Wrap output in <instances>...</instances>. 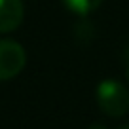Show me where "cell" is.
<instances>
[{
    "mask_svg": "<svg viewBox=\"0 0 129 129\" xmlns=\"http://www.w3.org/2000/svg\"><path fill=\"white\" fill-rule=\"evenodd\" d=\"M23 0H0V32H12L23 23Z\"/></svg>",
    "mask_w": 129,
    "mask_h": 129,
    "instance_id": "3957f363",
    "label": "cell"
},
{
    "mask_svg": "<svg viewBox=\"0 0 129 129\" xmlns=\"http://www.w3.org/2000/svg\"><path fill=\"white\" fill-rule=\"evenodd\" d=\"M63 4L67 6V10H70L72 13L87 15V13L95 12V10L103 4V0H63Z\"/></svg>",
    "mask_w": 129,
    "mask_h": 129,
    "instance_id": "277c9868",
    "label": "cell"
},
{
    "mask_svg": "<svg viewBox=\"0 0 129 129\" xmlns=\"http://www.w3.org/2000/svg\"><path fill=\"white\" fill-rule=\"evenodd\" d=\"M89 129H106V127H105V125H101V123H93Z\"/></svg>",
    "mask_w": 129,
    "mask_h": 129,
    "instance_id": "5b68a950",
    "label": "cell"
},
{
    "mask_svg": "<svg viewBox=\"0 0 129 129\" xmlns=\"http://www.w3.org/2000/svg\"><path fill=\"white\" fill-rule=\"evenodd\" d=\"M127 80H129V64H127Z\"/></svg>",
    "mask_w": 129,
    "mask_h": 129,
    "instance_id": "52a82bcc",
    "label": "cell"
},
{
    "mask_svg": "<svg viewBox=\"0 0 129 129\" xmlns=\"http://www.w3.org/2000/svg\"><path fill=\"white\" fill-rule=\"evenodd\" d=\"M118 129H129V123H125V125H120Z\"/></svg>",
    "mask_w": 129,
    "mask_h": 129,
    "instance_id": "8992f818",
    "label": "cell"
},
{
    "mask_svg": "<svg viewBox=\"0 0 129 129\" xmlns=\"http://www.w3.org/2000/svg\"><path fill=\"white\" fill-rule=\"evenodd\" d=\"M99 108L110 118H121L129 112V89L118 80H103L97 85Z\"/></svg>",
    "mask_w": 129,
    "mask_h": 129,
    "instance_id": "6da1fadb",
    "label": "cell"
},
{
    "mask_svg": "<svg viewBox=\"0 0 129 129\" xmlns=\"http://www.w3.org/2000/svg\"><path fill=\"white\" fill-rule=\"evenodd\" d=\"M27 63L23 46L15 40H0V82L15 78Z\"/></svg>",
    "mask_w": 129,
    "mask_h": 129,
    "instance_id": "7a4b0ae2",
    "label": "cell"
}]
</instances>
